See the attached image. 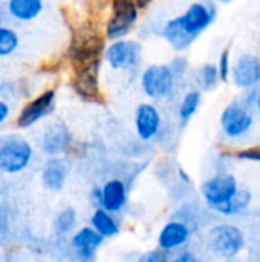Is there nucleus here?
Returning <instances> with one entry per match:
<instances>
[{"label":"nucleus","instance_id":"obj_1","mask_svg":"<svg viewBox=\"0 0 260 262\" xmlns=\"http://www.w3.org/2000/svg\"><path fill=\"white\" fill-rule=\"evenodd\" d=\"M104 49V37L100 34L97 25L83 23L74 29L72 41L67 49V57L74 68L89 63L95 58H100Z\"/></svg>","mask_w":260,"mask_h":262},{"label":"nucleus","instance_id":"obj_2","mask_svg":"<svg viewBox=\"0 0 260 262\" xmlns=\"http://www.w3.org/2000/svg\"><path fill=\"white\" fill-rule=\"evenodd\" d=\"M245 246L242 230L233 224H219L208 232V249L222 259H231L241 253Z\"/></svg>","mask_w":260,"mask_h":262},{"label":"nucleus","instance_id":"obj_3","mask_svg":"<svg viewBox=\"0 0 260 262\" xmlns=\"http://www.w3.org/2000/svg\"><path fill=\"white\" fill-rule=\"evenodd\" d=\"M176 77L170 64H150L141 74V88L149 98L162 100L172 95Z\"/></svg>","mask_w":260,"mask_h":262},{"label":"nucleus","instance_id":"obj_4","mask_svg":"<svg viewBox=\"0 0 260 262\" xmlns=\"http://www.w3.org/2000/svg\"><path fill=\"white\" fill-rule=\"evenodd\" d=\"M139 11L136 0H112V15L106 23V37L118 40L127 35L136 23Z\"/></svg>","mask_w":260,"mask_h":262},{"label":"nucleus","instance_id":"obj_5","mask_svg":"<svg viewBox=\"0 0 260 262\" xmlns=\"http://www.w3.org/2000/svg\"><path fill=\"white\" fill-rule=\"evenodd\" d=\"M31 144L18 137L6 138L0 146V169L6 173H18L32 160Z\"/></svg>","mask_w":260,"mask_h":262},{"label":"nucleus","instance_id":"obj_6","mask_svg":"<svg viewBox=\"0 0 260 262\" xmlns=\"http://www.w3.org/2000/svg\"><path fill=\"white\" fill-rule=\"evenodd\" d=\"M143 55V48L135 40L118 38L110 43L104 51V60L112 69L132 71L138 68Z\"/></svg>","mask_w":260,"mask_h":262},{"label":"nucleus","instance_id":"obj_7","mask_svg":"<svg viewBox=\"0 0 260 262\" xmlns=\"http://www.w3.org/2000/svg\"><path fill=\"white\" fill-rule=\"evenodd\" d=\"M238 190V181L230 173H218L204 181L201 186V193L205 203L216 212L222 206H225L236 195Z\"/></svg>","mask_w":260,"mask_h":262},{"label":"nucleus","instance_id":"obj_8","mask_svg":"<svg viewBox=\"0 0 260 262\" xmlns=\"http://www.w3.org/2000/svg\"><path fill=\"white\" fill-rule=\"evenodd\" d=\"M100 66L101 60L95 58L89 63L74 68L75 74L72 78V88L78 97L86 101H100Z\"/></svg>","mask_w":260,"mask_h":262},{"label":"nucleus","instance_id":"obj_9","mask_svg":"<svg viewBox=\"0 0 260 262\" xmlns=\"http://www.w3.org/2000/svg\"><path fill=\"white\" fill-rule=\"evenodd\" d=\"M221 127L228 138H242L253 127V115L241 101L230 103L221 114Z\"/></svg>","mask_w":260,"mask_h":262},{"label":"nucleus","instance_id":"obj_10","mask_svg":"<svg viewBox=\"0 0 260 262\" xmlns=\"http://www.w3.org/2000/svg\"><path fill=\"white\" fill-rule=\"evenodd\" d=\"M216 11L211 5H207L204 2H195L187 8L182 15L175 17V20L193 40H196L213 23Z\"/></svg>","mask_w":260,"mask_h":262},{"label":"nucleus","instance_id":"obj_11","mask_svg":"<svg viewBox=\"0 0 260 262\" xmlns=\"http://www.w3.org/2000/svg\"><path fill=\"white\" fill-rule=\"evenodd\" d=\"M55 107V91L49 89L31 100L18 114L17 117V126L21 129H26L32 126L34 123L40 121L41 118L48 117Z\"/></svg>","mask_w":260,"mask_h":262},{"label":"nucleus","instance_id":"obj_12","mask_svg":"<svg viewBox=\"0 0 260 262\" xmlns=\"http://www.w3.org/2000/svg\"><path fill=\"white\" fill-rule=\"evenodd\" d=\"M231 80L241 89H253L260 83V60L253 54H242L231 68Z\"/></svg>","mask_w":260,"mask_h":262},{"label":"nucleus","instance_id":"obj_13","mask_svg":"<svg viewBox=\"0 0 260 262\" xmlns=\"http://www.w3.org/2000/svg\"><path fill=\"white\" fill-rule=\"evenodd\" d=\"M162 120L159 111L152 103H143L135 111V130L139 140L152 141L161 130Z\"/></svg>","mask_w":260,"mask_h":262},{"label":"nucleus","instance_id":"obj_14","mask_svg":"<svg viewBox=\"0 0 260 262\" xmlns=\"http://www.w3.org/2000/svg\"><path fill=\"white\" fill-rule=\"evenodd\" d=\"M190 238H192V232L185 223L170 221L161 229V232L158 235V247L173 252V250H178V249L187 246Z\"/></svg>","mask_w":260,"mask_h":262},{"label":"nucleus","instance_id":"obj_15","mask_svg":"<svg viewBox=\"0 0 260 262\" xmlns=\"http://www.w3.org/2000/svg\"><path fill=\"white\" fill-rule=\"evenodd\" d=\"M127 204V186L121 180H110L101 187V207L112 213L121 212Z\"/></svg>","mask_w":260,"mask_h":262},{"label":"nucleus","instance_id":"obj_16","mask_svg":"<svg viewBox=\"0 0 260 262\" xmlns=\"http://www.w3.org/2000/svg\"><path fill=\"white\" fill-rule=\"evenodd\" d=\"M72 143L70 132L67 127L61 123L52 124L43 135V150L49 155H57L61 152H66Z\"/></svg>","mask_w":260,"mask_h":262},{"label":"nucleus","instance_id":"obj_17","mask_svg":"<svg viewBox=\"0 0 260 262\" xmlns=\"http://www.w3.org/2000/svg\"><path fill=\"white\" fill-rule=\"evenodd\" d=\"M90 226L104 238H113L120 233V223L115 220L112 212L106 210L104 207H98L92 218H90Z\"/></svg>","mask_w":260,"mask_h":262},{"label":"nucleus","instance_id":"obj_18","mask_svg":"<svg viewBox=\"0 0 260 262\" xmlns=\"http://www.w3.org/2000/svg\"><path fill=\"white\" fill-rule=\"evenodd\" d=\"M67 177V167L63 161L60 160H51L44 170H43V184L46 189L52 192H58L63 189Z\"/></svg>","mask_w":260,"mask_h":262},{"label":"nucleus","instance_id":"obj_19","mask_svg":"<svg viewBox=\"0 0 260 262\" xmlns=\"http://www.w3.org/2000/svg\"><path fill=\"white\" fill-rule=\"evenodd\" d=\"M8 8H9L11 15L15 17L17 20L29 21L41 12L43 2L41 0H9Z\"/></svg>","mask_w":260,"mask_h":262},{"label":"nucleus","instance_id":"obj_20","mask_svg":"<svg viewBox=\"0 0 260 262\" xmlns=\"http://www.w3.org/2000/svg\"><path fill=\"white\" fill-rule=\"evenodd\" d=\"M104 241V236L100 235L92 226L90 227H83L81 230H78L72 239H70V246L75 250H97Z\"/></svg>","mask_w":260,"mask_h":262},{"label":"nucleus","instance_id":"obj_21","mask_svg":"<svg viewBox=\"0 0 260 262\" xmlns=\"http://www.w3.org/2000/svg\"><path fill=\"white\" fill-rule=\"evenodd\" d=\"M201 100H202V95H201V91H198V89H193L184 95V98L179 104V111H178L182 126L187 124L192 120V117L196 114V111L201 106Z\"/></svg>","mask_w":260,"mask_h":262},{"label":"nucleus","instance_id":"obj_22","mask_svg":"<svg viewBox=\"0 0 260 262\" xmlns=\"http://www.w3.org/2000/svg\"><path fill=\"white\" fill-rule=\"evenodd\" d=\"M250 203H251V193L248 190H245V189H239L236 192V195L225 206H222L218 212L221 215H225V216L241 215L248 209Z\"/></svg>","mask_w":260,"mask_h":262},{"label":"nucleus","instance_id":"obj_23","mask_svg":"<svg viewBox=\"0 0 260 262\" xmlns=\"http://www.w3.org/2000/svg\"><path fill=\"white\" fill-rule=\"evenodd\" d=\"M196 81L204 91H213L218 83L221 81L219 78V71L216 64H204L199 68L196 72Z\"/></svg>","mask_w":260,"mask_h":262},{"label":"nucleus","instance_id":"obj_24","mask_svg":"<svg viewBox=\"0 0 260 262\" xmlns=\"http://www.w3.org/2000/svg\"><path fill=\"white\" fill-rule=\"evenodd\" d=\"M77 223V215L74 209H64L58 213L57 220H55V230L58 235L64 236L67 233L72 232L74 226Z\"/></svg>","mask_w":260,"mask_h":262},{"label":"nucleus","instance_id":"obj_25","mask_svg":"<svg viewBox=\"0 0 260 262\" xmlns=\"http://www.w3.org/2000/svg\"><path fill=\"white\" fill-rule=\"evenodd\" d=\"M18 46V35L5 26H0V57L12 54Z\"/></svg>","mask_w":260,"mask_h":262},{"label":"nucleus","instance_id":"obj_26","mask_svg":"<svg viewBox=\"0 0 260 262\" xmlns=\"http://www.w3.org/2000/svg\"><path fill=\"white\" fill-rule=\"evenodd\" d=\"M218 71H219V78L221 81H228V78L231 77V60H230V49H224L219 55V61H218Z\"/></svg>","mask_w":260,"mask_h":262},{"label":"nucleus","instance_id":"obj_27","mask_svg":"<svg viewBox=\"0 0 260 262\" xmlns=\"http://www.w3.org/2000/svg\"><path fill=\"white\" fill-rule=\"evenodd\" d=\"M169 259H170V252L158 247L155 250H150V252L144 253L139 258V262H167Z\"/></svg>","mask_w":260,"mask_h":262},{"label":"nucleus","instance_id":"obj_28","mask_svg":"<svg viewBox=\"0 0 260 262\" xmlns=\"http://www.w3.org/2000/svg\"><path fill=\"white\" fill-rule=\"evenodd\" d=\"M236 157L239 160H244V161H257V163H260V146H253V147L238 150Z\"/></svg>","mask_w":260,"mask_h":262},{"label":"nucleus","instance_id":"obj_29","mask_svg":"<svg viewBox=\"0 0 260 262\" xmlns=\"http://www.w3.org/2000/svg\"><path fill=\"white\" fill-rule=\"evenodd\" d=\"M170 68H172L175 77H176V78H181V77L187 72V60H185L184 57H176V58L172 60Z\"/></svg>","mask_w":260,"mask_h":262},{"label":"nucleus","instance_id":"obj_30","mask_svg":"<svg viewBox=\"0 0 260 262\" xmlns=\"http://www.w3.org/2000/svg\"><path fill=\"white\" fill-rule=\"evenodd\" d=\"M176 262H195L196 261V256L193 253H190L188 250H182V253L179 256L175 258Z\"/></svg>","mask_w":260,"mask_h":262},{"label":"nucleus","instance_id":"obj_31","mask_svg":"<svg viewBox=\"0 0 260 262\" xmlns=\"http://www.w3.org/2000/svg\"><path fill=\"white\" fill-rule=\"evenodd\" d=\"M9 117V106L5 101H0V124Z\"/></svg>","mask_w":260,"mask_h":262},{"label":"nucleus","instance_id":"obj_32","mask_svg":"<svg viewBox=\"0 0 260 262\" xmlns=\"http://www.w3.org/2000/svg\"><path fill=\"white\" fill-rule=\"evenodd\" d=\"M152 2H153V0H136V5H138L139 9H146Z\"/></svg>","mask_w":260,"mask_h":262},{"label":"nucleus","instance_id":"obj_33","mask_svg":"<svg viewBox=\"0 0 260 262\" xmlns=\"http://www.w3.org/2000/svg\"><path fill=\"white\" fill-rule=\"evenodd\" d=\"M256 106H257V109L260 111V94L257 95V98H256Z\"/></svg>","mask_w":260,"mask_h":262},{"label":"nucleus","instance_id":"obj_34","mask_svg":"<svg viewBox=\"0 0 260 262\" xmlns=\"http://www.w3.org/2000/svg\"><path fill=\"white\" fill-rule=\"evenodd\" d=\"M218 2H221V3H227V2H231V0H218Z\"/></svg>","mask_w":260,"mask_h":262}]
</instances>
